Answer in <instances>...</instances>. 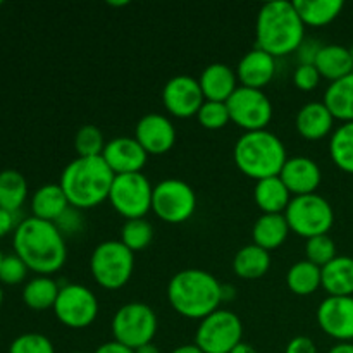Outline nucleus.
<instances>
[{
  "mask_svg": "<svg viewBox=\"0 0 353 353\" xmlns=\"http://www.w3.org/2000/svg\"><path fill=\"white\" fill-rule=\"evenodd\" d=\"M323 102L341 123L353 121V71L343 78L331 81L324 92Z\"/></svg>",
  "mask_w": 353,
  "mask_h": 353,
  "instance_id": "obj_27",
  "label": "nucleus"
},
{
  "mask_svg": "<svg viewBox=\"0 0 353 353\" xmlns=\"http://www.w3.org/2000/svg\"><path fill=\"white\" fill-rule=\"evenodd\" d=\"M321 81V74L314 64H299L293 71V83L302 92H310Z\"/></svg>",
  "mask_w": 353,
  "mask_h": 353,
  "instance_id": "obj_40",
  "label": "nucleus"
},
{
  "mask_svg": "<svg viewBox=\"0 0 353 353\" xmlns=\"http://www.w3.org/2000/svg\"><path fill=\"white\" fill-rule=\"evenodd\" d=\"M3 303V290H2V285H0V307H2Z\"/></svg>",
  "mask_w": 353,
  "mask_h": 353,
  "instance_id": "obj_51",
  "label": "nucleus"
},
{
  "mask_svg": "<svg viewBox=\"0 0 353 353\" xmlns=\"http://www.w3.org/2000/svg\"><path fill=\"white\" fill-rule=\"evenodd\" d=\"M316 319L327 336L340 343L353 341V296H326L317 307Z\"/></svg>",
  "mask_w": 353,
  "mask_h": 353,
  "instance_id": "obj_15",
  "label": "nucleus"
},
{
  "mask_svg": "<svg viewBox=\"0 0 353 353\" xmlns=\"http://www.w3.org/2000/svg\"><path fill=\"white\" fill-rule=\"evenodd\" d=\"M327 353H353V343L352 341H343V343L334 345Z\"/></svg>",
  "mask_w": 353,
  "mask_h": 353,
  "instance_id": "obj_46",
  "label": "nucleus"
},
{
  "mask_svg": "<svg viewBox=\"0 0 353 353\" xmlns=\"http://www.w3.org/2000/svg\"><path fill=\"white\" fill-rule=\"evenodd\" d=\"M285 353H317V347L309 336H295L286 345Z\"/></svg>",
  "mask_w": 353,
  "mask_h": 353,
  "instance_id": "obj_43",
  "label": "nucleus"
},
{
  "mask_svg": "<svg viewBox=\"0 0 353 353\" xmlns=\"http://www.w3.org/2000/svg\"><path fill=\"white\" fill-rule=\"evenodd\" d=\"M231 353H259V352L255 350L250 343H245V341H241L240 345H236V347L233 348V352Z\"/></svg>",
  "mask_w": 353,
  "mask_h": 353,
  "instance_id": "obj_48",
  "label": "nucleus"
},
{
  "mask_svg": "<svg viewBox=\"0 0 353 353\" xmlns=\"http://www.w3.org/2000/svg\"><path fill=\"white\" fill-rule=\"evenodd\" d=\"M226 103L231 121L245 131L268 130L274 114L271 99L264 90L248 86H238Z\"/></svg>",
  "mask_w": 353,
  "mask_h": 353,
  "instance_id": "obj_13",
  "label": "nucleus"
},
{
  "mask_svg": "<svg viewBox=\"0 0 353 353\" xmlns=\"http://www.w3.org/2000/svg\"><path fill=\"white\" fill-rule=\"evenodd\" d=\"M102 157L114 174H130L141 172L148 154L134 137H116L107 141Z\"/></svg>",
  "mask_w": 353,
  "mask_h": 353,
  "instance_id": "obj_17",
  "label": "nucleus"
},
{
  "mask_svg": "<svg viewBox=\"0 0 353 353\" xmlns=\"http://www.w3.org/2000/svg\"><path fill=\"white\" fill-rule=\"evenodd\" d=\"M296 12L305 26H326L343 10V0H295Z\"/></svg>",
  "mask_w": 353,
  "mask_h": 353,
  "instance_id": "obj_29",
  "label": "nucleus"
},
{
  "mask_svg": "<svg viewBox=\"0 0 353 353\" xmlns=\"http://www.w3.org/2000/svg\"><path fill=\"white\" fill-rule=\"evenodd\" d=\"M28 199V181L16 169L0 171V207L17 214Z\"/></svg>",
  "mask_w": 353,
  "mask_h": 353,
  "instance_id": "obj_31",
  "label": "nucleus"
},
{
  "mask_svg": "<svg viewBox=\"0 0 353 353\" xmlns=\"http://www.w3.org/2000/svg\"><path fill=\"white\" fill-rule=\"evenodd\" d=\"M68 207L69 202L61 185H54V183L40 186L38 190H34L33 196H31V212L38 219L55 223Z\"/></svg>",
  "mask_w": 353,
  "mask_h": 353,
  "instance_id": "obj_26",
  "label": "nucleus"
},
{
  "mask_svg": "<svg viewBox=\"0 0 353 353\" xmlns=\"http://www.w3.org/2000/svg\"><path fill=\"white\" fill-rule=\"evenodd\" d=\"M152 210L169 224L188 221L196 210V193L192 185L179 178H165L154 186Z\"/></svg>",
  "mask_w": 353,
  "mask_h": 353,
  "instance_id": "obj_10",
  "label": "nucleus"
},
{
  "mask_svg": "<svg viewBox=\"0 0 353 353\" xmlns=\"http://www.w3.org/2000/svg\"><path fill=\"white\" fill-rule=\"evenodd\" d=\"M28 265L16 254L6 255L0 264V285H19L26 279Z\"/></svg>",
  "mask_w": 353,
  "mask_h": 353,
  "instance_id": "obj_39",
  "label": "nucleus"
},
{
  "mask_svg": "<svg viewBox=\"0 0 353 353\" xmlns=\"http://www.w3.org/2000/svg\"><path fill=\"white\" fill-rule=\"evenodd\" d=\"M288 233L290 226L285 214H262L252 228L254 243L268 252L281 247L288 238Z\"/></svg>",
  "mask_w": 353,
  "mask_h": 353,
  "instance_id": "obj_24",
  "label": "nucleus"
},
{
  "mask_svg": "<svg viewBox=\"0 0 353 353\" xmlns=\"http://www.w3.org/2000/svg\"><path fill=\"white\" fill-rule=\"evenodd\" d=\"M295 128L305 140H323L334 131V116L330 112L326 103L312 100L299 109L295 116Z\"/></svg>",
  "mask_w": 353,
  "mask_h": 353,
  "instance_id": "obj_20",
  "label": "nucleus"
},
{
  "mask_svg": "<svg viewBox=\"0 0 353 353\" xmlns=\"http://www.w3.org/2000/svg\"><path fill=\"white\" fill-rule=\"evenodd\" d=\"M285 217L290 231L305 240L327 234L334 224L333 205L319 193L292 196V202L285 210Z\"/></svg>",
  "mask_w": 353,
  "mask_h": 353,
  "instance_id": "obj_7",
  "label": "nucleus"
},
{
  "mask_svg": "<svg viewBox=\"0 0 353 353\" xmlns=\"http://www.w3.org/2000/svg\"><path fill=\"white\" fill-rule=\"evenodd\" d=\"M110 327L114 340L137 350L154 341L159 327L157 314L143 302H128L116 310Z\"/></svg>",
  "mask_w": 353,
  "mask_h": 353,
  "instance_id": "obj_8",
  "label": "nucleus"
},
{
  "mask_svg": "<svg viewBox=\"0 0 353 353\" xmlns=\"http://www.w3.org/2000/svg\"><path fill=\"white\" fill-rule=\"evenodd\" d=\"M168 300L179 316L202 321L224 302V285L203 269H183L169 279Z\"/></svg>",
  "mask_w": 353,
  "mask_h": 353,
  "instance_id": "obj_2",
  "label": "nucleus"
},
{
  "mask_svg": "<svg viewBox=\"0 0 353 353\" xmlns=\"http://www.w3.org/2000/svg\"><path fill=\"white\" fill-rule=\"evenodd\" d=\"M3 257H6V255L2 254V250H0V264H2V261H3Z\"/></svg>",
  "mask_w": 353,
  "mask_h": 353,
  "instance_id": "obj_52",
  "label": "nucleus"
},
{
  "mask_svg": "<svg viewBox=\"0 0 353 353\" xmlns=\"http://www.w3.org/2000/svg\"><path fill=\"white\" fill-rule=\"evenodd\" d=\"M114 178L116 174L102 155L76 157L64 168L59 185L69 205L85 210L93 209L109 199Z\"/></svg>",
  "mask_w": 353,
  "mask_h": 353,
  "instance_id": "obj_4",
  "label": "nucleus"
},
{
  "mask_svg": "<svg viewBox=\"0 0 353 353\" xmlns=\"http://www.w3.org/2000/svg\"><path fill=\"white\" fill-rule=\"evenodd\" d=\"M234 164L243 174L254 179L279 176L288 161L281 138L269 130L245 131L233 148Z\"/></svg>",
  "mask_w": 353,
  "mask_h": 353,
  "instance_id": "obj_5",
  "label": "nucleus"
},
{
  "mask_svg": "<svg viewBox=\"0 0 353 353\" xmlns=\"http://www.w3.org/2000/svg\"><path fill=\"white\" fill-rule=\"evenodd\" d=\"M0 3H2V2H0Z\"/></svg>",
  "mask_w": 353,
  "mask_h": 353,
  "instance_id": "obj_55",
  "label": "nucleus"
},
{
  "mask_svg": "<svg viewBox=\"0 0 353 353\" xmlns=\"http://www.w3.org/2000/svg\"><path fill=\"white\" fill-rule=\"evenodd\" d=\"M72 353H86V352H72Z\"/></svg>",
  "mask_w": 353,
  "mask_h": 353,
  "instance_id": "obj_54",
  "label": "nucleus"
},
{
  "mask_svg": "<svg viewBox=\"0 0 353 353\" xmlns=\"http://www.w3.org/2000/svg\"><path fill=\"white\" fill-rule=\"evenodd\" d=\"M279 178L283 179L293 196L309 195V193H316V190L319 188L323 181V171L314 159L295 155V157H288V161L285 162Z\"/></svg>",
  "mask_w": 353,
  "mask_h": 353,
  "instance_id": "obj_18",
  "label": "nucleus"
},
{
  "mask_svg": "<svg viewBox=\"0 0 353 353\" xmlns=\"http://www.w3.org/2000/svg\"><path fill=\"white\" fill-rule=\"evenodd\" d=\"M196 119L205 130H221L231 121L226 102L205 100L196 112Z\"/></svg>",
  "mask_w": 353,
  "mask_h": 353,
  "instance_id": "obj_37",
  "label": "nucleus"
},
{
  "mask_svg": "<svg viewBox=\"0 0 353 353\" xmlns=\"http://www.w3.org/2000/svg\"><path fill=\"white\" fill-rule=\"evenodd\" d=\"M321 286L327 296H353V257L338 255L321 268Z\"/></svg>",
  "mask_w": 353,
  "mask_h": 353,
  "instance_id": "obj_22",
  "label": "nucleus"
},
{
  "mask_svg": "<svg viewBox=\"0 0 353 353\" xmlns=\"http://www.w3.org/2000/svg\"><path fill=\"white\" fill-rule=\"evenodd\" d=\"M95 353H134V350L133 348L126 347V345L119 343V341L112 340L100 345V347L95 350Z\"/></svg>",
  "mask_w": 353,
  "mask_h": 353,
  "instance_id": "obj_45",
  "label": "nucleus"
},
{
  "mask_svg": "<svg viewBox=\"0 0 353 353\" xmlns=\"http://www.w3.org/2000/svg\"><path fill=\"white\" fill-rule=\"evenodd\" d=\"M59 290L61 286L50 276H37L24 285L23 302L33 310L54 309Z\"/></svg>",
  "mask_w": 353,
  "mask_h": 353,
  "instance_id": "obj_30",
  "label": "nucleus"
},
{
  "mask_svg": "<svg viewBox=\"0 0 353 353\" xmlns=\"http://www.w3.org/2000/svg\"><path fill=\"white\" fill-rule=\"evenodd\" d=\"M321 48H323V43H321L319 40L305 38V40L300 43V47L296 48V59H299V64H314Z\"/></svg>",
  "mask_w": 353,
  "mask_h": 353,
  "instance_id": "obj_42",
  "label": "nucleus"
},
{
  "mask_svg": "<svg viewBox=\"0 0 353 353\" xmlns=\"http://www.w3.org/2000/svg\"><path fill=\"white\" fill-rule=\"evenodd\" d=\"M154 186L143 172L116 174L109 202L117 214L128 219H141L152 210Z\"/></svg>",
  "mask_w": 353,
  "mask_h": 353,
  "instance_id": "obj_11",
  "label": "nucleus"
},
{
  "mask_svg": "<svg viewBox=\"0 0 353 353\" xmlns=\"http://www.w3.org/2000/svg\"><path fill=\"white\" fill-rule=\"evenodd\" d=\"M90 271L97 285L119 290L131 279L134 271V252L121 240H105L95 247L90 257Z\"/></svg>",
  "mask_w": 353,
  "mask_h": 353,
  "instance_id": "obj_6",
  "label": "nucleus"
},
{
  "mask_svg": "<svg viewBox=\"0 0 353 353\" xmlns=\"http://www.w3.org/2000/svg\"><path fill=\"white\" fill-rule=\"evenodd\" d=\"M134 353H161V350H159L157 345L148 343V345H143V347L137 348V350H134Z\"/></svg>",
  "mask_w": 353,
  "mask_h": 353,
  "instance_id": "obj_49",
  "label": "nucleus"
},
{
  "mask_svg": "<svg viewBox=\"0 0 353 353\" xmlns=\"http://www.w3.org/2000/svg\"><path fill=\"white\" fill-rule=\"evenodd\" d=\"M205 102L199 79L190 74H178L168 79L162 88V103L169 114L176 117L196 116L202 103Z\"/></svg>",
  "mask_w": 353,
  "mask_h": 353,
  "instance_id": "obj_14",
  "label": "nucleus"
},
{
  "mask_svg": "<svg viewBox=\"0 0 353 353\" xmlns=\"http://www.w3.org/2000/svg\"><path fill=\"white\" fill-rule=\"evenodd\" d=\"M276 74V57L262 48H252L240 59L236 76L241 86L262 90L272 81Z\"/></svg>",
  "mask_w": 353,
  "mask_h": 353,
  "instance_id": "obj_19",
  "label": "nucleus"
},
{
  "mask_svg": "<svg viewBox=\"0 0 353 353\" xmlns=\"http://www.w3.org/2000/svg\"><path fill=\"white\" fill-rule=\"evenodd\" d=\"M257 48H262L274 57L296 52L305 40V24L296 12L293 2L272 0L259 9L255 21Z\"/></svg>",
  "mask_w": 353,
  "mask_h": 353,
  "instance_id": "obj_3",
  "label": "nucleus"
},
{
  "mask_svg": "<svg viewBox=\"0 0 353 353\" xmlns=\"http://www.w3.org/2000/svg\"><path fill=\"white\" fill-rule=\"evenodd\" d=\"M126 0H123V2H109V6H126Z\"/></svg>",
  "mask_w": 353,
  "mask_h": 353,
  "instance_id": "obj_50",
  "label": "nucleus"
},
{
  "mask_svg": "<svg viewBox=\"0 0 353 353\" xmlns=\"http://www.w3.org/2000/svg\"><path fill=\"white\" fill-rule=\"evenodd\" d=\"M17 224L19 223L16 221V214L0 207V238L7 236L9 233H14Z\"/></svg>",
  "mask_w": 353,
  "mask_h": 353,
  "instance_id": "obj_44",
  "label": "nucleus"
},
{
  "mask_svg": "<svg viewBox=\"0 0 353 353\" xmlns=\"http://www.w3.org/2000/svg\"><path fill=\"white\" fill-rule=\"evenodd\" d=\"M54 312L64 326L83 330L95 323L99 316V299L88 286L69 283L59 290Z\"/></svg>",
  "mask_w": 353,
  "mask_h": 353,
  "instance_id": "obj_12",
  "label": "nucleus"
},
{
  "mask_svg": "<svg viewBox=\"0 0 353 353\" xmlns=\"http://www.w3.org/2000/svg\"><path fill=\"white\" fill-rule=\"evenodd\" d=\"M9 353H55V348L45 334L24 333L10 343Z\"/></svg>",
  "mask_w": 353,
  "mask_h": 353,
  "instance_id": "obj_38",
  "label": "nucleus"
},
{
  "mask_svg": "<svg viewBox=\"0 0 353 353\" xmlns=\"http://www.w3.org/2000/svg\"><path fill=\"white\" fill-rule=\"evenodd\" d=\"M199 83L205 100L228 102L238 88V76L236 71L224 62H212L203 69Z\"/></svg>",
  "mask_w": 353,
  "mask_h": 353,
  "instance_id": "obj_21",
  "label": "nucleus"
},
{
  "mask_svg": "<svg viewBox=\"0 0 353 353\" xmlns=\"http://www.w3.org/2000/svg\"><path fill=\"white\" fill-rule=\"evenodd\" d=\"M305 255L307 261L319 265V268H324V265L330 264L334 257H338L336 243H334V240L330 234L312 236L309 238L305 243Z\"/></svg>",
  "mask_w": 353,
  "mask_h": 353,
  "instance_id": "obj_36",
  "label": "nucleus"
},
{
  "mask_svg": "<svg viewBox=\"0 0 353 353\" xmlns=\"http://www.w3.org/2000/svg\"><path fill=\"white\" fill-rule=\"evenodd\" d=\"M321 268L305 261H299L286 272V285L295 295L309 296L321 288Z\"/></svg>",
  "mask_w": 353,
  "mask_h": 353,
  "instance_id": "obj_32",
  "label": "nucleus"
},
{
  "mask_svg": "<svg viewBox=\"0 0 353 353\" xmlns=\"http://www.w3.org/2000/svg\"><path fill=\"white\" fill-rule=\"evenodd\" d=\"M330 155L338 169L353 174V121L341 123L331 133Z\"/></svg>",
  "mask_w": 353,
  "mask_h": 353,
  "instance_id": "obj_33",
  "label": "nucleus"
},
{
  "mask_svg": "<svg viewBox=\"0 0 353 353\" xmlns=\"http://www.w3.org/2000/svg\"><path fill=\"white\" fill-rule=\"evenodd\" d=\"M105 138L100 128L95 124H85L76 131L74 137V150L78 152V157H97L102 155L105 148Z\"/></svg>",
  "mask_w": 353,
  "mask_h": 353,
  "instance_id": "obj_35",
  "label": "nucleus"
},
{
  "mask_svg": "<svg viewBox=\"0 0 353 353\" xmlns=\"http://www.w3.org/2000/svg\"><path fill=\"white\" fill-rule=\"evenodd\" d=\"M154 228L145 217L141 219H128L121 228L119 240L130 248L131 252H141L152 243Z\"/></svg>",
  "mask_w": 353,
  "mask_h": 353,
  "instance_id": "obj_34",
  "label": "nucleus"
},
{
  "mask_svg": "<svg viewBox=\"0 0 353 353\" xmlns=\"http://www.w3.org/2000/svg\"><path fill=\"white\" fill-rule=\"evenodd\" d=\"M271 268V252L250 243L241 247L233 257V271L241 279H259Z\"/></svg>",
  "mask_w": 353,
  "mask_h": 353,
  "instance_id": "obj_28",
  "label": "nucleus"
},
{
  "mask_svg": "<svg viewBox=\"0 0 353 353\" xmlns=\"http://www.w3.org/2000/svg\"><path fill=\"white\" fill-rule=\"evenodd\" d=\"M350 55H352V64H353V45L350 47Z\"/></svg>",
  "mask_w": 353,
  "mask_h": 353,
  "instance_id": "obj_53",
  "label": "nucleus"
},
{
  "mask_svg": "<svg viewBox=\"0 0 353 353\" xmlns=\"http://www.w3.org/2000/svg\"><path fill=\"white\" fill-rule=\"evenodd\" d=\"M171 353H203V352L193 343V345H181V347H176Z\"/></svg>",
  "mask_w": 353,
  "mask_h": 353,
  "instance_id": "obj_47",
  "label": "nucleus"
},
{
  "mask_svg": "<svg viewBox=\"0 0 353 353\" xmlns=\"http://www.w3.org/2000/svg\"><path fill=\"white\" fill-rule=\"evenodd\" d=\"M243 324L238 314L217 309L200 321L195 333V345L203 353H231L241 343Z\"/></svg>",
  "mask_w": 353,
  "mask_h": 353,
  "instance_id": "obj_9",
  "label": "nucleus"
},
{
  "mask_svg": "<svg viewBox=\"0 0 353 353\" xmlns=\"http://www.w3.org/2000/svg\"><path fill=\"white\" fill-rule=\"evenodd\" d=\"M314 65L319 71L321 78L330 79V83L336 81V79L343 78L353 71L350 48L340 43L323 45Z\"/></svg>",
  "mask_w": 353,
  "mask_h": 353,
  "instance_id": "obj_25",
  "label": "nucleus"
},
{
  "mask_svg": "<svg viewBox=\"0 0 353 353\" xmlns=\"http://www.w3.org/2000/svg\"><path fill=\"white\" fill-rule=\"evenodd\" d=\"M14 254L40 276L61 271L68 259L65 236L55 223L31 216L19 221L12 233Z\"/></svg>",
  "mask_w": 353,
  "mask_h": 353,
  "instance_id": "obj_1",
  "label": "nucleus"
},
{
  "mask_svg": "<svg viewBox=\"0 0 353 353\" xmlns=\"http://www.w3.org/2000/svg\"><path fill=\"white\" fill-rule=\"evenodd\" d=\"M254 200L264 214H285L292 193L279 176H271L255 183Z\"/></svg>",
  "mask_w": 353,
  "mask_h": 353,
  "instance_id": "obj_23",
  "label": "nucleus"
},
{
  "mask_svg": "<svg viewBox=\"0 0 353 353\" xmlns=\"http://www.w3.org/2000/svg\"><path fill=\"white\" fill-rule=\"evenodd\" d=\"M134 138L148 155H162L174 147L176 126L164 114H145L137 123Z\"/></svg>",
  "mask_w": 353,
  "mask_h": 353,
  "instance_id": "obj_16",
  "label": "nucleus"
},
{
  "mask_svg": "<svg viewBox=\"0 0 353 353\" xmlns=\"http://www.w3.org/2000/svg\"><path fill=\"white\" fill-rule=\"evenodd\" d=\"M83 214L81 210L76 209V207L69 205L64 212L61 214L57 221H55V226L59 228L64 236H72V234L79 233L83 230Z\"/></svg>",
  "mask_w": 353,
  "mask_h": 353,
  "instance_id": "obj_41",
  "label": "nucleus"
}]
</instances>
